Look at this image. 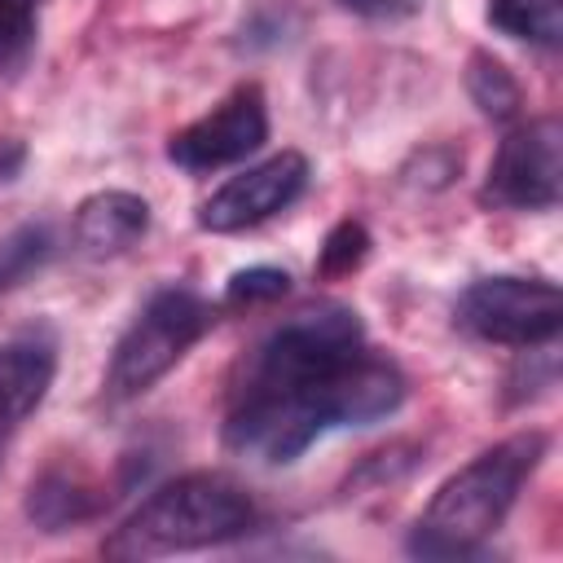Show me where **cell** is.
I'll return each mask as SVG.
<instances>
[{"instance_id":"obj_14","label":"cell","mask_w":563,"mask_h":563,"mask_svg":"<svg viewBox=\"0 0 563 563\" xmlns=\"http://www.w3.org/2000/svg\"><path fill=\"white\" fill-rule=\"evenodd\" d=\"M35 48V0H0V70H18Z\"/></svg>"},{"instance_id":"obj_16","label":"cell","mask_w":563,"mask_h":563,"mask_svg":"<svg viewBox=\"0 0 563 563\" xmlns=\"http://www.w3.org/2000/svg\"><path fill=\"white\" fill-rule=\"evenodd\" d=\"M48 255V233L44 229H18L9 238H0V290L13 286L22 273H31L40 260Z\"/></svg>"},{"instance_id":"obj_4","label":"cell","mask_w":563,"mask_h":563,"mask_svg":"<svg viewBox=\"0 0 563 563\" xmlns=\"http://www.w3.org/2000/svg\"><path fill=\"white\" fill-rule=\"evenodd\" d=\"M216 321V308L198 299L189 286H163L119 334L106 365V396L132 400L150 391Z\"/></svg>"},{"instance_id":"obj_9","label":"cell","mask_w":563,"mask_h":563,"mask_svg":"<svg viewBox=\"0 0 563 563\" xmlns=\"http://www.w3.org/2000/svg\"><path fill=\"white\" fill-rule=\"evenodd\" d=\"M145 229H150V202L128 189H101V194L84 198L70 220L75 246L92 260L123 255L128 246H136L145 238Z\"/></svg>"},{"instance_id":"obj_2","label":"cell","mask_w":563,"mask_h":563,"mask_svg":"<svg viewBox=\"0 0 563 563\" xmlns=\"http://www.w3.org/2000/svg\"><path fill=\"white\" fill-rule=\"evenodd\" d=\"M545 457V435L541 431H519L479 457H471L457 475H449L427 510L418 515L409 532V550L422 559H457L479 550L510 515L519 488Z\"/></svg>"},{"instance_id":"obj_1","label":"cell","mask_w":563,"mask_h":563,"mask_svg":"<svg viewBox=\"0 0 563 563\" xmlns=\"http://www.w3.org/2000/svg\"><path fill=\"white\" fill-rule=\"evenodd\" d=\"M405 400V378L391 361L356 352L347 365L312 378L290 396H233L224 422V449L268 466L295 462L317 435L334 427H365L396 413Z\"/></svg>"},{"instance_id":"obj_15","label":"cell","mask_w":563,"mask_h":563,"mask_svg":"<svg viewBox=\"0 0 563 563\" xmlns=\"http://www.w3.org/2000/svg\"><path fill=\"white\" fill-rule=\"evenodd\" d=\"M290 290V277L282 268H242L229 277L224 286V303L229 308H255V303H273Z\"/></svg>"},{"instance_id":"obj_10","label":"cell","mask_w":563,"mask_h":563,"mask_svg":"<svg viewBox=\"0 0 563 563\" xmlns=\"http://www.w3.org/2000/svg\"><path fill=\"white\" fill-rule=\"evenodd\" d=\"M57 374V352L44 339H9L0 343V431H13L22 418L40 409Z\"/></svg>"},{"instance_id":"obj_17","label":"cell","mask_w":563,"mask_h":563,"mask_svg":"<svg viewBox=\"0 0 563 563\" xmlns=\"http://www.w3.org/2000/svg\"><path fill=\"white\" fill-rule=\"evenodd\" d=\"M347 13H356V18H374V22H387V18H405V13H413L422 0H339Z\"/></svg>"},{"instance_id":"obj_8","label":"cell","mask_w":563,"mask_h":563,"mask_svg":"<svg viewBox=\"0 0 563 563\" xmlns=\"http://www.w3.org/2000/svg\"><path fill=\"white\" fill-rule=\"evenodd\" d=\"M308 185V158L299 150H282L238 176H229L198 211L207 233H242L277 211H286Z\"/></svg>"},{"instance_id":"obj_7","label":"cell","mask_w":563,"mask_h":563,"mask_svg":"<svg viewBox=\"0 0 563 563\" xmlns=\"http://www.w3.org/2000/svg\"><path fill=\"white\" fill-rule=\"evenodd\" d=\"M268 141V106L260 84H238L220 106H211L202 119L185 123L167 141V158L185 172H216L229 163H242Z\"/></svg>"},{"instance_id":"obj_12","label":"cell","mask_w":563,"mask_h":563,"mask_svg":"<svg viewBox=\"0 0 563 563\" xmlns=\"http://www.w3.org/2000/svg\"><path fill=\"white\" fill-rule=\"evenodd\" d=\"M466 92H471V101H475L488 119H510V114H519V84H515V75H510L497 57H488V53H471V62H466Z\"/></svg>"},{"instance_id":"obj_11","label":"cell","mask_w":563,"mask_h":563,"mask_svg":"<svg viewBox=\"0 0 563 563\" xmlns=\"http://www.w3.org/2000/svg\"><path fill=\"white\" fill-rule=\"evenodd\" d=\"M488 22L515 40L554 48L563 40V0H488Z\"/></svg>"},{"instance_id":"obj_5","label":"cell","mask_w":563,"mask_h":563,"mask_svg":"<svg viewBox=\"0 0 563 563\" xmlns=\"http://www.w3.org/2000/svg\"><path fill=\"white\" fill-rule=\"evenodd\" d=\"M457 325L484 343L541 347L563 325L559 286L545 277H479L457 295Z\"/></svg>"},{"instance_id":"obj_3","label":"cell","mask_w":563,"mask_h":563,"mask_svg":"<svg viewBox=\"0 0 563 563\" xmlns=\"http://www.w3.org/2000/svg\"><path fill=\"white\" fill-rule=\"evenodd\" d=\"M251 528H255V501L246 497V488L233 484L229 475L194 471V475H180V479L154 488L101 541V554L119 559V563H136V559L220 545Z\"/></svg>"},{"instance_id":"obj_13","label":"cell","mask_w":563,"mask_h":563,"mask_svg":"<svg viewBox=\"0 0 563 563\" xmlns=\"http://www.w3.org/2000/svg\"><path fill=\"white\" fill-rule=\"evenodd\" d=\"M365 255H369V233H365V224H361V220H339V224L325 233V242H321L317 273H321V277H347V273H356V268L365 264Z\"/></svg>"},{"instance_id":"obj_6","label":"cell","mask_w":563,"mask_h":563,"mask_svg":"<svg viewBox=\"0 0 563 563\" xmlns=\"http://www.w3.org/2000/svg\"><path fill=\"white\" fill-rule=\"evenodd\" d=\"M563 194V128L559 119H532L528 128H515L484 180V202L506 211H550Z\"/></svg>"}]
</instances>
